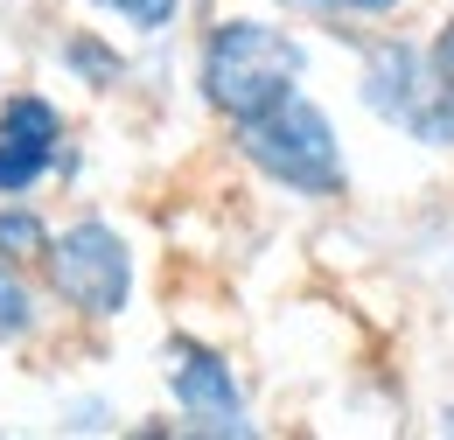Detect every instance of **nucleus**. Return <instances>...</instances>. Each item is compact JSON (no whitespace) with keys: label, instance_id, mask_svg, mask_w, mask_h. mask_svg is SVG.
<instances>
[{"label":"nucleus","instance_id":"obj_1","mask_svg":"<svg viewBox=\"0 0 454 440\" xmlns=\"http://www.w3.org/2000/svg\"><path fill=\"white\" fill-rule=\"evenodd\" d=\"M308 84V43L266 21V14H224L203 28L196 43V98L217 112L224 126H245L259 112H273Z\"/></svg>","mask_w":454,"mask_h":440},{"label":"nucleus","instance_id":"obj_2","mask_svg":"<svg viewBox=\"0 0 454 440\" xmlns=\"http://www.w3.org/2000/svg\"><path fill=\"white\" fill-rule=\"evenodd\" d=\"M231 147L245 154V168H252L259 182H273V189L301 196V203H336L342 189H349L342 133L308 91H294V98H280L273 112L231 126Z\"/></svg>","mask_w":454,"mask_h":440},{"label":"nucleus","instance_id":"obj_3","mask_svg":"<svg viewBox=\"0 0 454 440\" xmlns=\"http://www.w3.org/2000/svg\"><path fill=\"white\" fill-rule=\"evenodd\" d=\"M356 106L371 112L378 126L405 133L412 147L454 154V84H448V70L434 63L427 43L378 35L364 50V70H356Z\"/></svg>","mask_w":454,"mask_h":440},{"label":"nucleus","instance_id":"obj_4","mask_svg":"<svg viewBox=\"0 0 454 440\" xmlns=\"http://www.w3.org/2000/svg\"><path fill=\"white\" fill-rule=\"evenodd\" d=\"M43 294L70 308L77 322H119L133 308V287H140V266H133V238L119 231L113 217L84 210L50 231V252H43Z\"/></svg>","mask_w":454,"mask_h":440},{"label":"nucleus","instance_id":"obj_5","mask_svg":"<svg viewBox=\"0 0 454 440\" xmlns=\"http://www.w3.org/2000/svg\"><path fill=\"white\" fill-rule=\"evenodd\" d=\"M77 140L50 91H7L0 98V203H35V189L77 182Z\"/></svg>","mask_w":454,"mask_h":440},{"label":"nucleus","instance_id":"obj_6","mask_svg":"<svg viewBox=\"0 0 454 440\" xmlns=\"http://www.w3.org/2000/svg\"><path fill=\"white\" fill-rule=\"evenodd\" d=\"M161 371H168L175 420H182L196 440H259V420H252V405H245V385H238V371H231L224 350L175 335L168 357H161Z\"/></svg>","mask_w":454,"mask_h":440},{"label":"nucleus","instance_id":"obj_7","mask_svg":"<svg viewBox=\"0 0 454 440\" xmlns=\"http://www.w3.org/2000/svg\"><path fill=\"white\" fill-rule=\"evenodd\" d=\"M57 63H63V77H77V84L98 91V98L133 77L126 50H119L113 35H98V28H63V35H57Z\"/></svg>","mask_w":454,"mask_h":440},{"label":"nucleus","instance_id":"obj_8","mask_svg":"<svg viewBox=\"0 0 454 440\" xmlns=\"http://www.w3.org/2000/svg\"><path fill=\"white\" fill-rule=\"evenodd\" d=\"M35 329H43V279H35V266L0 259V350L28 342Z\"/></svg>","mask_w":454,"mask_h":440},{"label":"nucleus","instance_id":"obj_9","mask_svg":"<svg viewBox=\"0 0 454 440\" xmlns=\"http://www.w3.org/2000/svg\"><path fill=\"white\" fill-rule=\"evenodd\" d=\"M50 231H57V224L43 217L35 203H0V259H14V266H43Z\"/></svg>","mask_w":454,"mask_h":440},{"label":"nucleus","instance_id":"obj_10","mask_svg":"<svg viewBox=\"0 0 454 440\" xmlns=\"http://www.w3.org/2000/svg\"><path fill=\"white\" fill-rule=\"evenodd\" d=\"M98 21H113L126 35H140V43H154V35H168L175 21H182V7L189 0H84Z\"/></svg>","mask_w":454,"mask_h":440},{"label":"nucleus","instance_id":"obj_11","mask_svg":"<svg viewBox=\"0 0 454 440\" xmlns=\"http://www.w3.org/2000/svg\"><path fill=\"white\" fill-rule=\"evenodd\" d=\"M266 7L301 14V21H329V28H378L398 14V0H266Z\"/></svg>","mask_w":454,"mask_h":440},{"label":"nucleus","instance_id":"obj_12","mask_svg":"<svg viewBox=\"0 0 454 440\" xmlns=\"http://www.w3.org/2000/svg\"><path fill=\"white\" fill-rule=\"evenodd\" d=\"M91 427H113L106 398H70V412H63V434H91Z\"/></svg>","mask_w":454,"mask_h":440},{"label":"nucleus","instance_id":"obj_13","mask_svg":"<svg viewBox=\"0 0 454 440\" xmlns=\"http://www.w3.org/2000/svg\"><path fill=\"white\" fill-rule=\"evenodd\" d=\"M119 440H196L182 420H140V427H126Z\"/></svg>","mask_w":454,"mask_h":440},{"label":"nucleus","instance_id":"obj_14","mask_svg":"<svg viewBox=\"0 0 454 440\" xmlns=\"http://www.w3.org/2000/svg\"><path fill=\"white\" fill-rule=\"evenodd\" d=\"M427 50H434V63L448 70V84H454V14L441 21V28H434V43H427Z\"/></svg>","mask_w":454,"mask_h":440},{"label":"nucleus","instance_id":"obj_15","mask_svg":"<svg viewBox=\"0 0 454 440\" xmlns=\"http://www.w3.org/2000/svg\"><path fill=\"white\" fill-rule=\"evenodd\" d=\"M441 427H448V440H454V412H448V420H441Z\"/></svg>","mask_w":454,"mask_h":440},{"label":"nucleus","instance_id":"obj_16","mask_svg":"<svg viewBox=\"0 0 454 440\" xmlns=\"http://www.w3.org/2000/svg\"><path fill=\"white\" fill-rule=\"evenodd\" d=\"M0 440H14V434H7V427H0Z\"/></svg>","mask_w":454,"mask_h":440}]
</instances>
